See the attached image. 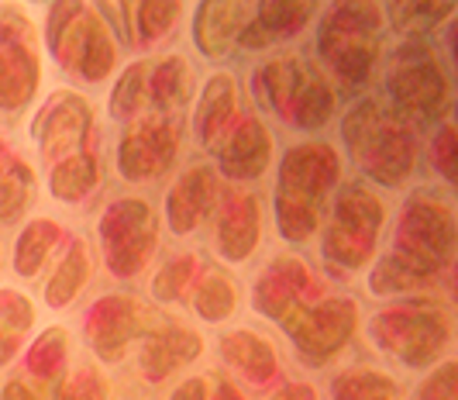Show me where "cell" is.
Instances as JSON below:
<instances>
[{
    "label": "cell",
    "instance_id": "d4e9b609",
    "mask_svg": "<svg viewBox=\"0 0 458 400\" xmlns=\"http://www.w3.org/2000/svg\"><path fill=\"white\" fill-rule=\"evenodd\" d=\"M59 242V225L48 217H35L28 228H21V235L14 242V269L21 277H38V269L46 266L48 249Z\"/></svg>",
    "mask_w": 458,
    "mask_h": 400
},
{
    "label": "cell",
    "instance_id": "277c9868",
    "mask_svg": "<svg viewBox=\"0 0 458 400\" xmlns=\"http://www.w3.org/2000/svg\"><path fill=\"white\" fill-rule=\"evenodd\" d=\"M369 331L383 353L396 355L411 370H424L452 342L448 311L431 301H407L400 307H386L383 314L372 318Z\"/></svg>",
    "mask_w": 458,
    "mask_h": 400
},
{
    "label": "cell",
    "instance_id": "6da1fadb",
    "mask_svg": "<svg viewBox=\"0 0 458 400\" xmlns=\"http://www.w3.org/2000/svg\"><path fill=\"white\" fill-rule=\"evenodd\" d=\"M352 159L383 187H400L413 173L417 141L411 124L379 100H359L342 121Z\"/></svg>",
    "mask_w": 458,
    "mask_h": 400
},
{
    "label": "cell",
    "instance_id": "ba28073f",
    "mask_svg": "<svg viewBox=\"0 0 458 400\" xmlns=\"http://www.w3.org/2000/svg\"><path fill=\"white\" fill-rule=\"evenodd\" d=\"M355 321H359L355 301H324L318 307L293 304L279 318L283 331L297 345L300 359L310 362V366H321L324 359H331L338 353L352 338Z\"/></svg>",
    "mask_w": 458,
    "mask_h": 400
},
{
    "label": "cell",
    "instance_id": "7402d4cb",
    "mask_svg": "<svg viewBox=\"0 0 458 400\" xmlns=\"http://www.w3.org/2000/svg\"><path fill=\"white\" fill-rule=\"evenodd\" d=\"M145 100L156 111H173L190 100V70L180 55H169L162 63H148L145 72Z\"/></svg>",
    "mask_w": 458,
    "mask_h": 400
},
{
    "label": "cell",
    "instance_id": "ffe728a7",
    "mask_svg": "<svg viewBox=\"0 0 458 400\" xmlns=\"http://www.w3.org/2000/svg\"><path fill=\"white\" fill-rule=\"evenodd\" d=\"M231 124H234V80L228 72H217L207 80L200 107H197V135L207 149H221Z\"/></svg>",
    "mask_w": 458,
    "mask_h": 400
},
{
    "label": "cell",
    "instance_id": "484cf974",
    "mask_svg": "<svg viewBox=\"0 0 458 400\" xmlns=\"http://www.w3.org/2000/svg\"><path fill=\"white\" fill-rule=\"evenodd\" d=\"M318 4H307V0H269V4H255V24L262 28V35L269 42L279 38H293L303 24L310 21Z\"/></svg>",
    "mask_w": 458,
    "mask_h": 400
},
{
    "label": "cell",
    "instance_id": "4dcf8cb0",
    "mask_svg": "<svg viewBox=\"0 0 458 400\" xmlns=\"http://www.w3.org/2000/svg\"><path fill=\"white\" fill-rule=\"evenodd\" d=\"M31 200V169L11 163L0 173V221H14Z\"/></svg>",
    "mask_w": 458,
    "mask_h": 400
},
{
    "label": "cell",
    "instance_id": "b9f144b4",
    "mask_svg": "<svg viewBox=\"0 0 458 400\" xmlns=\"http://www.w3.org/2000/svg\"><path fill=\"white\" fill-rule=\"evenodd\" d=\"M18 342H21L18 335H0V366H4L11 355L18 353Z\"/></svg>",
    "mask_w": 458,
    "mask_h": 400
},
{
    "label": "cell",
    "instance_id": "83f0119b",
    "mask_svg": "<svg viewBox=\"0 0 458 400\" xmlns=\"http://www.w3.org/2000/svg\"><path fill=\"white\" fill-rule=\"evenodd\" d=\"M97 180H100V163H97V156L80 152V156L63 159V163L55 166V173H52V180H48V190H52L59 200H80V197H87V193L97 187Z\"/></svg>",
    "mask_w": 458,
    "mask_h": 400
},
{
    "label": "cell",
    "instance_id": "2e32d148",
    "mask_svg": "<svg viewBox=\"0 0 458 400\" xmlns=\"http://www.w3.org/2000/svg\"><path fill=\"white\" fill-rule=\"evenodd\" d=\"M252 4H200L193 18L197 48L210 59H225L238 48V35L252 18Z\"/></svg>",
    "mask_w": 458,
    "mask_h": 400
},
{
    "label": "cell",
    "instance_id": "44dd1931",
    "mask_svg": "<svg viewBox=\"0 0 458 400\" xmlns=\"http://www.w3.org/2000/svg\"><path fill=\"white\" fill-rule=\"evenodd\" d=\"M217 349L225 355V362L234 366L255 387H262V383H269L276 377V353L269 349V342L259 338L255 331H228V335H221Z\"/></svg>",
    "mask_w": 458,
    "mask_h": 400
},
{
    "label": "cell",
    "instance_id": "603a6c76",
    "mask_svg": "<svg viewBox=\"0 0 458 400\" xmlns=\"http://www.w3.org/2000/svg\"><path fill=\"white\" fill-rule=\"evenodd\" d=\"M87 277H90V256H87V245L76 238L59 262V269L52 273V280L46 283V304L52 311L69 307L76 301V294L87 286Z\"/></svg>",
    "mask_w": 458,
    "mask_h": 400
},
{
    "label": "cell",
    "instance_id": "836d02e7",
    "mask_svg": "<svg viewBox=\"0 0 458 400\" xmlns=\"http://www.w3.org/2000/svg\"><path fill=\"white\" fill-rule=\"evenodd\" d=\"M131 7H135V21H138L141 38L152 42V38H162V35L173 28V21L180 18V7H183V4L165 0V4H131Z\"/></svg>",
    "mask_w": 458,
    "mask_h": 400
},
{
    "label": "cell",
    "instance_id": "8d00e7d4",
    "mask_svg": "<svg viewBox=\"0 0 458 400\" xmlns=\"http://www.w3.org/2000/svg\"><path fill=\"white\" fill-rule=\"evenodd\" d=\"M59 400H107V383L97 377L93 370H76L59 387Z\"/></svg>",
    "mask_w": 458,
    "mask_h": 400
},
{
    "label": "cell",
    "instance_id": "f35d334b",
    "mask_svg": "<svg viewBox=\"0 0 458 400\" xmlns=\"http://www.w3.org/2000/svg\"><path fill=\"white\" fill-rule=\"evenodd\" d=\"M169 400H207V383L204 379H186L183 387H176V390H173V397Z\"/></svg>",
    "mask_w": 458,
    "mask_h": 400
},
{
    "label": "cell",
    "instance_id": "74e56055",
    "mask_svg": "<svg viewBox=\"0 0 458 400\" xmlns=\"http://www.w3.org/2000/svg\"><path fill=\"white\" fill-rule=\"evenodd\" d=\"M455 373H458L455 362H441L437 373H431V377L417 387L413 400H455Z\"/></svg>",
    "mask_w": 458,
    "mask_h": 400
},
{
    "label": "cell",
    "instance_id": "d6a6232c",
    "mask_svg": "<svg viewBox=\"0 0 458 400\" xmlns=\"http://www.w3.org/2000/svg\"><path fill=\"white\" fill-rule=\"evenodd\" d=\"M63 362H66V331L63 328H48L42 335V342L31 349L28 355V366H31V373L42 379H52L59 370H63Z\"/></svg>",
    "mask_w": 458,
    "mask_h": 400
},
{
    "label": "cell",
    "instance_id": "e0dca14e",
    "mask_svg": "<svg viewBox=\"0 0 458 400\" xmlns=\"http://www.w3.org/2000/svg\"><path fill=\"white\" fill-rule=\"evenodd\" d=\"M214 193H217L214 169H207V166H193L190 173H183L176 180V187L165 197V214H169V225H173L176 235L193 232L204 221L214 208Z\"/></svg>",
    "mask_w": 458,
    "mask_h": 400
},
{
    "label": "cell",
    "instance_id": "4fadbf2b",
    "mask_svg": "<svg viewBox=\"0 0 458 400\" xmlns=\"http://www.w3.org/2000/svg\"><path fill=\"white\" fill-rule=\"evenodd\" d=\"M90 132V107L83 97L63 94L48 104L35 121V139L42 141L48 159H59L63 152L76 149Z\"/></svg>",
    "mask_w": 458,
    "mask_h": 400
},
{
    "label": "cell",
    "instance_id": "ee69618b",
    "mask_svg": "<svg viewBox=\"0 0 458 400\" xmlns=\"http://www.w3.org/2000/svg\"><path fill=\"white\" fill-rule=\"evenodd\" d=\"M0 156H4V139H0Z\"/></svg>",
    "mask_w": 458,
    "mask_h": 400
},
{
    "label": "cell",
    "instance_id": "ac0fdd59",
    "mask_svg": "<svg viewBox=\"0 0 458 400\" xmlns=\"http://www.w3.org/2000/svg\"><path fill=\"white\" fill-rule=\"evenodd\" d=\"M259 242V200L252 193H228L217 221V252L228 262H245Z\"/></svg>",
    "mask_w": 458,
    "mask_h": 400
},
{
    "label": "cell",
    "instance_id": "7bdbcfd3",
    "mask_svg": "<svg viewBox=\"0 0 458 400\" xmlns=\"http://www.w3.org/2000/svg\"><path fill=\"white\" fill-rule=\"evenodd\" d=\"M214 400H242V397H238V390H234L231 383H221V387H217V397Z\"/></svg>",
    "mask_w": 458,
    "mask_h": 400
},
{
    "label": "cell",
    "instance_id": "7a4b0ae2",
    "mask_svg": "<svg viewBox=\"0 0 458 400\" xmlns=\"http://www.w3.org/2000/svg\"><path fill=\"white\" fill-rule=\"evenodd\" d=\"M338 180V156L307 141L293 152H286V159L279 166V190H276V221L279 232L290 242H303L314 235L318 228V211H321L327 190Z\"/></svg>",
    "mask_w": 458,
    "mask_h": 400
},
{
    "label": "cell",
    "instance_id": "f1b7e54d",
    "mask_svg": "<svg viewBox=\"0 0 458 400\" xmlns=\"http://www.w3.org/2000/svg\"><path fill=\"white\" fill-rule=\"evenodd\" d=\"M335 400H393L400 390L386 373L376 370H348L331 383Z\"/></svg>",
    "mask_w": 458,
    "mask_h": 400
},
{
    "label": "cell",
    "instance_id": "30bf717a",
    "mask_svg": "<svg viewBox=\"0 0 458 400\" xmlns=\"http://www.w3.org/2000/svg\"><path fill=\"white\" fill-rule=\"evenodd\" d=\"M145 328H148V311L138 304L135 297H124V294L100 297L90 307V318H87L90 345L107 362H117L128 353V345L145 335Z\"/></svg>",
    "mask_w": 458,
    "mask_h": 400
},
{
    "label": "cell",
    "instance_id": "8fae6325",
    "mask_svg": "<svg viewBox=\"0 0 458 400\" xmlns=\"http://www.w3.org/2000/svg\"><path fill=\"white\" fill-rule=\"evenodd\" d=\"M176 156V121L145 118L121 141V173L124 180H152L162 176Z\"/></svg>",
    "mask_w": 458,
    "mask_h": 400
},
{
    "label": "cell",
    "instance_id": "7c38bea8",
    "mask_svg": "<svg viewBox=\"0 0 458 400\" xmlns=\"http://www.w3.org/2000/svg\"><path fill=\"white\" fill-rule=\"evenodd\" d=\"M18 31H28L24 18L0 11V107L18 111L35 94V52L18 46Z\"/></svg>",
    "mask_w": 458,
    "mask_h": 400
},
{
    "label": "cell",
    "instance_id": "f546056e",
    "mask_svg": "<svg viewBox=\"0 0 458 400\" xmlns=\"http://www.w3.org/2000/svg\"><path fill=\"white\" fill-rule=\"evenodd\" d=\"M193 273H197V260H193V256H176V260H169L159 273H156V280H152V297H156L159 304H176V301H183L186 286L193 283Z\"/></svg>",
    "mask_w": 458,
    "mask_h": 400
},
{
    "label": "cell",
    "instance_id": "ab89813d",
    "mask_svg": "<svg viewBox=\"0 0 458 400\" xmlns=\"http://www.w3.org/2000/svg\"><path fill=\"white\" fill-rule=\"evenodd\" d=\"M269 400H318V394H314V387H307V383H290V387H283V390L273 394Z\"/></svg>",
    "mask_w": 458,
    "mask_h": 400
},
{
    "label": "cell",
    "instance_id": "cb8c5ba5",
    "mask_svg": "<svg viewBox=\"0 0 458 400\" xmlns=\"http://www.w3.org/2000/svg\"><path fill=\"white\" fill-rule=\"evenodd\" d=\"M390 24L407 35V42H424V35H431L441 21H452L455 4L441 0V4H383Z\"/></svg>",
    "mask_w": 458,
    "mask_h": 400
},
{
    "label": "cell",
    "instance_id": "9c48e42d",
    "mask_svg": "<svg viewBox=\"0 0 458 400\" xmlns=\"http://www.w3.org/2000/svg\"><path fill=\"white\" fill-rule=\"evenodd\" d=\"M100 238L107 245L111 273L128 280L148 262L156 249V211L145 200H117L100 221Z\"/></svg>",
    "mask_w": 458,
    "mask_h": 400
},
{
    "label": "cell",
    "instance_id": "8992f818",
    "mask_svg": "<svg viewBox=\"0 0 458 400\" xmlns=\"http://www.w3.org/2000/svg\"><path fill=\"white\" fill-rule=\"evenodd\" d=\"M386 90H390L393 111L403 121H445L448 104H452L448 76L441 72L428 42H407L393 52Z\"/></svg>",
    "mask_w": 458,
    "mask_h": 400
},
{
    "label": "cell",
    "instance_id": "9a60e30c",
    "mask_svg": "<svg viewBox=\"0 0 458 400\" xmlns=\"http://www.w3.org/2000/svg\"><path fill=\"white\" fill-rule=\"evenodd\" d=\"M200 335L180 325H165V328H152L145 335V345L138 355L141 377L148 383H162L173 370H180L183 362H193L200 355Z\"/></svg>",
    "mask_w": 458,
    "mask_h": 400
},
{
    "label": "cell",
    "instance_id": "5b68a950",
    "mask_svg": "<svg viewBox=\"0 0 458 400\" xmlns=\"http://www.w3.org/2000/svg\"><path fill=\"white\" fill-rule=\"evenodd\" d=\"M255 90L266 107L297 128H321L335 115V90L321 80V72L303 66L300 59L279 55L255 70Z\"/></svg>",
    "mask_w": 458,
    "mask_h": 400
},
{
    "label": "cell",
    "instance_id": "4316f807",
    "mask_svg": "<svg viewBox=\"0 0 458 400\" xmlns=\"http://www.w3.org/2000/svg\"><path fill=\"white\" fill-rule=\"evenodd\" d=\"M234 304H238V294H234V283L231 277H225L221 269H207L197 290H193V307L197 314L210 321V325H221L234 314Z\"/></svg>",
    "mask_w": 458,
    "mask_h": 400
},
{
    "label": "cell",
    "instance_id": "d590c367",
    "mask_svg": "<svg viewBox=\"0 0 458 400\" xmlns=\"http://www.w3.org/2000/svg\"><path fill=\"white\" fill-rule=\"evenodd\" d=\"M455 152H458L455 128H452V121L445 118V121H441V128H437L435 141H431V166H435L445 180H455V176H458V173H455V169H458Z\"/></svg>",
    "mask_w": 458,
    "mask_h": 400
},
{
    "label": "cell",
    "instance_id": "d6986e66",
    "mask_svg": "<svg viewBox=\"0 0 458 400\" xmlns=\"http://www.w3.org/2000/svg\"><path fill=\"white\" fill-rule=\"evenodd\" d=\"M307 273L297 260H276L269 269H262V277L255 283L252 304L262 318H283L293 304H300V294H307Z\"/></svg>",
    "mask_w": 458,
    "mask_h": 400
},
{
    "label": "cell",
    "instance_id": "52a82bcc",
    "mask_svg": "<svg viewBox=\"0 0 458 400\" xmlns=\"http://www.w3.org/2000/svg\"><path fill=\"white\" fill-rule=\"evenodd\" d=\"M383 225V204L366 187L352 183L338 193L335 221L324 235V252L331 262H342L344 269H355L369 260Z\"/></svg>",
    "mask_w": 458,
    "mask_h": 400
},
{
    "label": "cell",
    "instance_id": "e575fe53",
    "mask_svg": "<svg viewBox=\"0 0 458 400\" xmlns=\"http://www.w3.org/2000/svg\"><path fill=\"white\" fill-rule=\"evenodd\" d=\"M31 321H35L31 301L18 290H0V325L11 335H21V331L31 328Z\"/></svg>",
    "mask_w": 458,
    "mask_h": 400
},
{
    "label": "cell",
    "instance_id": "1f68e13d",
    "mask_svg": "<svg viewBox=\"0 0 458 400\" xmlns=\"http://www.w3.org/2000/svg\"><path fill=\"white\" fill-rule=\"evenodd\" d=\"M145 72H148V63H135L131 70L117 80L114 97H111V115L117 121L135 118L145 104Z\"/></svg>",
    "mask_w": 458,
    "mask_h": 400
},
{
    "label": "cell",
    "instance_id": "60d3db41",
    "mask_svg": "<svg viewBox=\"0 0 458 400\" xmlns=\"http://www.w3.org/2000/svg\"><path fill=\"white\" fill-rule=\"evenodd\" d=\"M0 400H38V394H31V390L24 387L21 379H11V383L4 387V394H0Z\"/></svg>",
    "mask_w": 458,
    "mask_h": 400
},
{
    "label": "cell",
    "instance_id": "5bb4252c",
    "mask_svg": "<svg viewBox=\"0 0 458 400\" xmlns=\"http://www.w3.org/2000/svg\"><path fill=\"white\" fill-rule=\"evenodd\" d=\"M273 156V141L269 132L255 118H242L238 124H231V132L225 135L221 149H217V163L228 173L231 180H255L262 176V169L269 166Z\"/></svg>",
    "mask_w": 458,
    "mask_h": 400
},
{
    "label": "cell",
    "instance_id": "3957f363",
    "mask_svg": "<svg viewBox=\"0 0 458 400\" xmlns=\"http://www.w3.org/2000/svg\"><path fill=\"white\" fill-rule=\"evenodd\" d=\"M379 24L383 11L376 4H335V11L324 18L318 52L338 72L348 94H359L372 76V63L379 52Z\"/></svg>",
    "mask_w": 458,
    "mask_h": 400
}]
</instances>
